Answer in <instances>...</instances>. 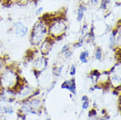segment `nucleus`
Masks as SVG:
<instances>
[{
  "instance_id": "1",
  "label": "nucleus",
  "mask_w": 121,
  "mask_h": 120,
  "mask_svg": "<svg viewBox=\"0 0 121 120\" xmlns=\"http://www.w3.org/2000/svg\"><path fill=\"white\" fill-rule=\"evenodd\" d=\"M22 85L21 78L14 69L5 68L0 74V87L3 90H13L17 93Z\"/></svg>"
},
{
  "instance_id": "2",
  "label": "nucleus",
  "mask_w": 121,
  "mask_h": 120,
  "mask_svg": "<svg viewBox=\"0 0 121 120\" xmlns=\"http://www.w3.org/2000/svg\"><path fill=\"white\" fill-rule=\"evenodd\" d=\"M48 36L55 39L58 37L64 36L68 29L66 18L63 16L50 17L47 22Z\"/></svg>"
},
{
  "instance_id": "3",
  "label": "nucleus",
  "mask_w": 121,
  "mask_h": 120,
  "mask_svg": "<svg viewBox=\"0 0 121 120\" xmlns=\"http://www.w3.org/2000/svg\"><path fill=\"white\" fill-rule=\"evenodd\" d=\"M48 36V24L41 18L33 25L30 33V42L33 47H39L44 39Z\"/></svg>"
},
{
  "instance_id": "4",
  "label": "nucleus",
  "mask_w": 121,
  "mask_h": 120,
  "mask_svg": "<svg viewBox=\"0 0 121 120\" xmlns=\"http://www.w3.org/2000/svg\"><path fill=\"white\" fill-rule=\"evenodd\" d=\"M55 43V40L51 37L48 36L44 40L42 41V43L39 46V51L41 53V55L47 56L48 55V54L50 53V51L52 50V48L54 47Z\"/></svg>"
},
{
  "instance_id": "5",
  "label": "nucleus",
  "mask_w": 121,
  "mask_h": 120,
  "mask_svg": "<svg viewBox=\"0 0 121 120\" xmlns=\"http://www.w3.org/2000/svg\"><path fill=\"white\" fill-rule=\"evenodd\" d=\"M12 31H13L14 34L17 37L24 38V37H26L27 35L29 29H28V27L23 22H21V21H17V22H15L13 24Z\"/></svg>"
},
{
  "instance_id": "6",
  "label": "nucleus",
  "mask_w": 121,
  "mask_h": 120,
  "mask_svg": "<svg viewBox=\"0 0 121 120\" xmlns=\"http://www.w3.org/2000/svg\"><path fill=\"white\" fill-rule=\"evenodd\" d=\"M48 65V60L44 55L39 56L33 60V69L34 70H38V71L42 72L47 69Z\"/></svg>"
},
{
  "instance_id": "7",
  "label": "nucleus",
  "mask_w": 121,
  "mask_h": 120,
  "mask_svg": "<svg viewBox=\"0 0 121 120\" xmlns=\"http://www.w3.org/2000/svg\"><path fill=\"white\" fill-rule=\"evenodd\" d=\"M60 88L63 90H69L70 93L73 95H76V79L71 78L69 80H66L65 81L62 82L60 85Z\"/></svg>"
},
{
  "instance_id": "8",
  "label": "nucleus",
  "mask_w": 121,
  "mask_h": 120,
  "mask_svg": "<svg viewBox=\"0 0 121 120\" xmlns=\"http://www.w3.org/2000/svg\"><path fill=\"white\" fill-rule=\"evenodd\" d=\"M120 24L118 26H117L114 29H112L111 31V33H110V36H109V47L110 49L112 50H114L115 48V38L117 33H118V31H120Z\"/></svg>"
},
{
  "instance_id": "9",
  "label": "nucleus",
  "mask_w": 121,
  "mask_h": 120,
  "mask_svg": "<svg viewBox=\"0 0 121 120\" xmlns=\"http://www.w3.org/2000/svg\"><path fill=\"white\" fill-rule=\"evenodd\" d=\"M86 10H87V7L84 4L81 3L78 5L77 10H76V20H77V22H82L83 20Z\"/></svg>"
},
{
  "instance_id": "10",
  "label": "nucleus",
  "mask_w": 121,
  "mask_h": 120,
  "mask_svg": "<svg viewBox=\"0 0 121 120\" xmlns=\"http://www.w3.org/2000/svg\"><path fill=\"white\" fill-rule=\"evenodd\" d=\"M89 56H90V53H89L88 50H83V51L81 52V54L79 55V60L82 63L86 64V63H88Z\"/></svg>"
},
{
  "instance_id": "11",
  "label": "nucleus",
  "mask_w": 121,
  "mask_h": 120,
  "mask_svg": "<svg viewBox=\"0 0 121 120\" xmlns=\"http://www.w3.org/2000/svg\"><path fill=\"white\" fill-rule=\"evenodd\" d=\"M94 56H95V59H96V60H102V58H103V50H102V48L99 47L96 48Z\"/></svg>"
},
{
  "instance_id": "12",
  "label": "nucleus",
  "mask_w": 121,
  "mask_h": 120,
  "mask_svg": "<svg viewBox=\"0 0 121 120\" xmlns=\"http://www.w3.org/2000/svg\"><path fill=\"white\" fill-rule=\"evenodd\" d=\"M110 2H111L110 0H100V8L102 10H106L108 5H109Z\"/></svg>"
},
{
  "instance_id": "13",
  "label": "nucleus",
  "mask_w": 121,
  "mask_h": 120,
  "mask_svg": "<svg viewBox=\"0 0 121 120\" xmlns=\"http://www.w3.org/2000/svg\"><path fill=\"white\" fill-rule=\"evenodd\" d=\"M62 72V67L60 66V67H55L54 68V70H53V74L55 76H60V74Z\"/></svg>"
},
{
  "instance_id": "14",
  "label": "nucleus",
  "mask_w": 121,
  "mask_h": 120,
  "mask_svg": "<svg viewBox=\"0 0 121 120\" xmlns=\"http://www.w3.org/2000/svg\"><path fill=\"white\" fill-rule=\"evenodd\" d=\"M76 74V64H72L69 69V75L71 76H75Z\"/></svg>"
},
{
  "instance_id": "15",
  "label": "nucleus",
  "mask_w": 121,
  "mask_h": 120,
  "mask_svg": "<svg viewBox=\"0 0 121 120\" xmlns=\"http://www.w3.org/2000/svg\"><path fill=\"white\" fill-rule=\"evenodd\" d=\"M99 75H100V73H99V71H98L97 69H94L93 71L91 73V78H95V79H96V81L97 80V78H98Z\"/></svg>"
},
{
  "instance_id": "16",
  "label": "nucleus",
  "mask_w": 121,
  "mask_h": 120,
  "mask_svg": "<svg viewBox=\"0 0 121 120\" xmlns=\"http://www.w3.org/2000/svg\"><path fill=\"white\" fill-rule=\"evenodd\" d=\"M3 110L4 113H8V114L13 113V109H12V106H4V107H3Z\"/></svg>"
},
{
  "instance_id": "17",
  "label": "nucleus",
  "mask_w": 121,
  "mask_h": 120,
  "mask_svg": "<svg viewBox=\"0 0 121 120\" xmlns=\"http://www.w3.org/2000/svg\"><path fill=\"white\" fill-rule=\"evenodd\" d=\"M69 50H70V45L69 44H65L64 46H62L61 50H60V53H61V54H63V53L69 51Z\"/></svg>"
},
{
  "instance_id": "18",
  "label": "nucleus",
  "mask_w": 121,
  "mask_h": 120,
  "mask_svg": "<svg viewBox=\"0 0 121 120\" xmlns=\"http://www.w3.org/2000/svg\"><path fill=\"white\" fill-rule=\"evenodd\" d=\"M12 2H15V3L18 4H27L29 2H33L34 0H12Z\"/></svg>"
},
{
  "instance_id": "19",
  "label": "nucleus",
  "mask_w": 121,
  "mask_h": 120,
  "mask_svg": "<svg viewBox=\"0 0 121 120\" xmlns=\"http://www.w3.org/2000/svg\"><path fill=\"white\" fill-rule=\"evenodd\" d=\"M62 54H63L64 58H66V59H69V58H70L71 56H72L73 52L71 51V50H69V51H67V52H65V53H63Z\"/></svg>"
},
{
  "instance_id": "20",
  "label": "nucleus",
  "mask_w": 121,
  "mask_h": 120,
  "mask_svg": "<svg viewBox=\"0 0 121 120\" xmlns=\"http://www.w3.org/2000/svg\"><path fill=\"white\" fill-rule=\"evenodd\" d=\"M89 106H90V100L82 102V110H86V109H88Z\"/></svg>"
},
{
  "instance_id": "21",
  "label": "nucleus",
  "mask_w": 121,
  "mask_h": 120,
  "mask_svg": "<svg viewBox=\"0 0 121 120\" xmlns=\"http://www.w3.org/2000/svg\"><path fill=\"white\" fill-rule=\"evenodd\" d=\"M42 12H43V7H39V8H37V9L35 10V14H36L37 16L41 15Z\"/></svg>"
},
{
  "instance_id": "22",
  "label": "nucleus",
  "mask_w": 121,
  "mask_h": 120,
  "mask_svg": "<svg viewBox=\"0 0 121 120\" xmlns=\"http://www.w3.org/2000/svg\"><path fill=\"white\" fill-rule=\"evenodd\" d=\"M99 3H100V0H90V4H91V5L96 6L97 4H99Z\"/></svg>"
},
{
  "instance_id": "23",
  "label": "nucleus",
  "mask_w": 121,
  "mask_h": 120,
  "mask_svg": "<svg viewBox=\"0 0 121 120\" xmlns=\"http://www.w3.org/2000/svg\"><path fill=\"white\" fill-rule=\"evenodd\" d=\"M93 116H97V112H96V111L94 110V109H92L91 111H90V113H89V117H93Z\"/></svg>"
},
{
  "instance_id": "24",
  "label": "nucleus",
  "mask_w": 121,
  "mask_h": 120,
  "mask_svg": "<svg viewBox=\"0 0 121 120\" xmlns=\"http://www.w3.org/2000/svg\"><path fill=\"white\" fill-rule=\"evenodd\" d=\"M88 100H90V99H89V97L87 96H83L82 97V102H84V101H88Z\"/></svg>"
},
{
  "instance_id": "25",
  "label": "nucleus",
  "mask_w": 121,
  "mask_h": 120,
  "mask_svg": "<svg viewBox=\"0 0 121 120\" xmlns=\"http://www.w3.org/2000/svg\"><path fill=\"white\" fill-rule=\"evenodd\" d=\"M18 117H21L22 120H26V115H18Z\"/></svg>"
},
{
  "instance_id": "26",
  "label": "nucleus",
  "mask_w": 121,
  "mask_h": 120,
  "mask_svg": "<svg viewBox=\"0 0 121 120\" xmlns=\"http://www.w3.org/2000/svg\"><path fill=\"white\" fill-rule=\"evenodd\" d=\"M2 67H3V61H2L1 59H0V69H2Z\"/></svg>"
},
{
  "instance_id": "27",
  "label": "nucleus",
  "mask_w": 121,
  "mask_h": 120,
  "mask_svg": "<svg viewBox=\"0 0 121 120\" xmlns=\"http://www.w3.org/2000/svg\"><path fill=\"white\" fill-rule=\"evenodd\" d=\"M4 112V110H3V107L0 105V113H3Z\"/></svg>"
},
{
  "instance_id": "28",
  "label": "nucleus",
  "mask_w": 121,
  "mask_h": 120,
  "mask_svg": "<svg viewBox=\"0 0 121 120\" xmlns=\"http://www.w3.org/2000/svg\"><path fill=\"white\" fill-rule=\"evenodd\" d=\"M46 120H52V119H50V118H47Z\"/></svg>"
}]
</instances>
